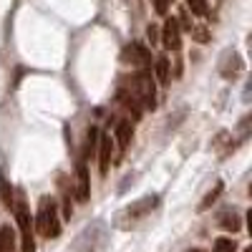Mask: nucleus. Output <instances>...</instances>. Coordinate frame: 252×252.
I'll use <instances>...</instances> for the list:
<instances>
[{
  "label": "nucleus",
  "mask_w": 252,
  "mask_h": 252,
  "mask_svg": "<svg viewBox=\"0 0 252 252\" xmlns=\"http://www.w3.org/2000/svg\"><path fill=\"white\" fill-rule=\"evenodd\" d=\"M245 252H252V250H250V247H247V250H245Z\"/></svg>",
  "instance_id": "obj_22"
},
{
  "label": "nucleus",
  "mask_w": 252,
  "mask_h": 252,
  "mask_svg": "<svg viewBox=\"0 0 252 252\" xmlns=\"http://www.w3.org/2000/svg\"><path fill=\"white\" fill-rule=\"evenodd\" d=\"M215 252H237V242L232 237H217L215 240Z\"/></svg>",
  "instance_id": "obj_15"
},
{
  "label": "nucleus",
  "mask_w": 252,
  "mask_h": 252,
  "mask_svg": "<svg viewBox=\"0 0 252 252\" xmlns=\"http://www.w3.org/2000/svg\"><path fill=\"white\" fill-rule=\"evenodd\" d=\"M116 144H119V152H124L126 146H129V141H131V134H134V126H131V121H119L116 124Z\"/></svg>",
  "instance_id": "obj_10"
},
{
  "label": "nucleus",
  "mask_w": 252,
  "mask_h": 252,
  "mask_svg": "<svg viewBox=\"0 0 252 252\" xmlns=\"http://www.w3.org/2000/svg\"><path fill=\"white\" fill-rule=\"evenodd\" d=\"M220 194H222V184H217V187L212 189V192H209V194L204 197V202L199 204V209H207V207H209V204H212V202H215V199H217Z\"/></svg>",
  "instance_id": "obj_17"
},
{
  "label": "nucleus",
  "mask_w": 252,
  "mask_h": 252,
  "mask_svg": "<svg viewBox=\"0 0 252 252\" xmlns=\"http://www.w3.org/2000/svg\"><path fill=\"white\" fill-rule=\"evenodd\" d=\"M15 217H18V229H20V250H23V252H35L33 222H31L28 204L23 199H18V204H15Z\"/></svg>",
  "instance_id": "obj_3"
},
{
  "label": "nucleus",
  "mask_w": 252,
  "mask_h": 252,
  "mask_svg": "<svg viewBox=\"0 0 252 252\" xmlns=\"http://www.w3.org/2000/svg\"><path fill=\"white\" fill-rule=\"evenodd\" d=\"M189 33H192V35L199 40V43H207V40H209V33H207L204 28H197V26H192V31H189Z\"/></svg>",
  "instance_id": "obj_18"
},
{
  "label": "nucleus",
  "mask_w": 252,
  "mask_h": 252,
  "mask_svg": "<svg viewBox=\"0 0 252 252\" xmlns=\"http://www.w3.org/2000/svg\"><path fill=\"white\" fill-rule=\"evenodd\" d=\"M187 5L194 15H207V0H187Z\"/></svg>",
  "instance_id": "obj_16"
},
{
  "label": "nucleus",
  "mask_w": 252,
  "mask_h": 252,
  "mask_svg": "<svg viewBox=\"0 0 252 252\" xmlns=\"http://www.w3.org/2000/svg\"><path fill=\"white\" fill-rule=\"evenodd\" d=\"M35 229L43 237H58L61 235V222H58V207L53 199L43 197L38 207V215H35Z\"/></svg>",
  "instance_id": "obj_2"
},
{
  "label": "nucleus",
  "mask_w": 252,
  "mask_h": 252,
  "mask_svg": "<svg viewBox=\"0 0 252 252\" xmlns=\"http://www.w3.org/2000/svg\"><path fill=\"white\" fill-rule=\"evenodd\" d=\"M121 63H126V66H134L139 71H149L152 66V53L146 46L141 43H129L124 51H121Z\"/></svg>",
  "instance_id": "obj_4"
},
{
  "label": "nucleus",
  "mask_w": 252,
  "mask_h": 252,
  "mask_svg": "<svg viewBox=\"0 0 252 252\" xmlns=\"http://www.w3.org/2000/svg\"><path fill=\"white\" fill-rule=\"evenodd\" d=\"M126 96H131L141 109H157V91H154V81L149 71H139L131 78H124V89Z\"/></svg>",
  "instance_id": "obj_1"
},
{
  "label": "nucleus",
  "mask_w": 252,
  "mask_h": 252,
  "mask_svg": "<svg viewBox=\"0 0 252 252\" xmlns=\"http://www.w3.org/2000/svg\"><path fill=\"white\" fill-rule=\"evenodd\" d=\"M111 154H114V141H111V136H109V134H101V136H98V172H101V177L109 174Z\"/></svg>",
  "instance_id": "obj_7"
},
{
  "label": "nucleus",
  "mask_w": 252,
  "mask_h": 252,
  "mask_svg": "<svg viewBox=\"0 0 252 252\" xmlns=\"http://www.w3.org/2000/svg\"><path fill=\"white\" fill-rule=\"evenodd\" d=\"M0 252H15V232L10 224L0 227Z\"/></svg>",
  "instance_id": "obj_11"
},
{
  "label": "nucleus",
  "mask_w": 252,
  "mask_h": 252,
  "mask_svg": "<svg viewBox=\"0 0 252 252\" xmlns=\"http://www.w3.org/2000/svg\"><path fill=\"white\" fill-rule=\"evenodd\" d=\"M161 43L166 51H179L182 48V28H179V20L169 18L161 28Z\"/></svg>",
  "instance_id": "obj_5"
},
{
  "label": "nucleus",
  "mask_w": 252,
  "mask_h": 252,
  "mask_svg": "<svg viewBox=\"0 0 252 252\" xmlns=\"http://www.w3.org/2000/svg\"><path fill=\"white\" fill-rule=\"evenodd\" d=\"M146 38H149V43L154 46V43H157V38H159V31H157L154 26H149V28H146Z\"/></svg>",
  "instance_id": "obj_20"
},
{
  "label": "nucleus",
  "mask_w": 252,
  "mask_h": 252,
  "mask_svg": "<svg viewBox=\"0 0 252 252\" xmlns=\"http://www.w3.org/2000/svg\"><path fill=\"white\" fill-rule=\"evenodd\" d=\"M76 199L78 202H86L91 197V182H89V169H86V161H81L76 166Z\"/></svg>",
  "instance_id": "obj_8"
},
{
  "label": "nucleus",
  "mask_w": 252,
  "mask_h": 252,
  "mask_svg": "<svg viewBox=\"0 0 252 252\" xmlns=\"http://www.w3.org/2000/svg\"><path fill=\"white\" fill-rule=\"evenodd\" d=\"M240 71H242V58L235 51H227L220 61V73L224 78H235V76H240Z\"/></svg>",
  "instance_id": "obj_9"
},
{
  "label": "nucleus",
  "mask_w": 252,
  "mask_h": 252,
  "mask_svg": "<svg viewBox=\"0 0 252 252\" xmlns=\"http://www.w3.org/2000/svg\"><path fill=\"white\" fill-rule=\"evenodd\" d=\"M154 204H157V197H146V199H139V202H134L129 209H126V215L119 220L124 227H129V224H134L139 217H144V215H149L152 209H154Z\"/></svg>",
  "instance_id": "obj_6"
},
{
  "label": "nucleus",
  "mask_w": 252,
  "mask_h": 252,
  "mask_svg": "<svg viewBox=\"0 0 252 252\" xmlns=\"http://www.w3.org/2000/svg\"><path fill=\"white\" fill-rule=\"evenodd\" d=\"M169 5H172V0H154V10H157L159 15H166Z\"/></svg>",
  "instance_id": "obj_19"
},
{
  "label": "nucleus",
  "mask_w": 252,
  "mask_h": 252,
  "mask_svg": "<svg viewBox=\"0 0 252 252\" xmlns=\"http://www.w3.org/2000/svg\"><path fill=\"white\" fill-rule=\"evenodd\" d=\"M96 146H98V129H96V126H91L89 134H86V141H83V159L81 161H86L96 152Z\"/></svg>",
  "instance_id": "obj_12"
},
{
  "label": "nucleus",
  "mask_w": 252,
  "mask_h": 252,
  "mask_svg": "<svg viewBox=\"0 0 252 252\" xmlns=\"http://www.w3.org/2000/svg\"><path fill=\"white\" fill-rule=\"evenodd\" d=\"M154 71H157V78H159L161 83H169V58H166V56H159Z\"/></svg>",
  "instance_id": "obj_14"
},
{
  "label": "nucleus",
  "mask_w": 252,
  "mask_h": 252,
  "mask_svg": "<svg viewBox=\"0 0 252 252\" xmlns=\"http://www.w3.org/2000/svg\"><path fill=\"white\" fill-rule=\"evenodd\" d=\"M220 227L227 229V232H237V229L242 227V222H240V217L235 212H227V215L220 217Z\"/></svg>",
  "instance_id": "obj_13"
},
{
  "label": "nucleus",
  "mask_w": 252,
  "mask_h": 252,
  "mask_svg": "<svg viewBox=\"0 0 252 252\" xmlns=\"http://www.w3.org/2000/svg\"><path fill=\"white\" fill-rule=\"evenodd\" d=\"M189 252H202V250H189Z\"/></svg>",
  "instance_id": "obj_21"
}]
</instances>
